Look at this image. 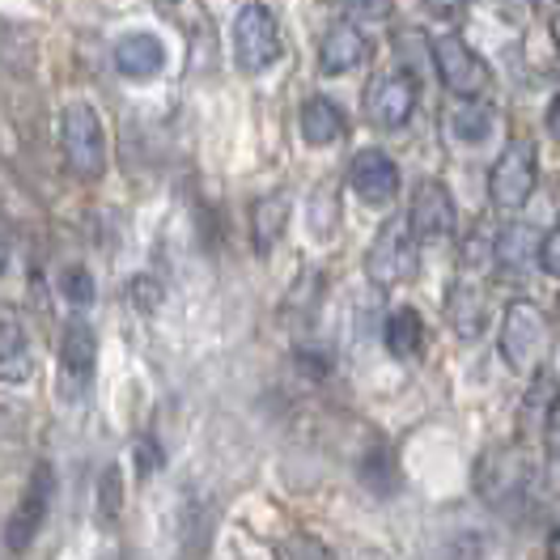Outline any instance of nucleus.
Returning a JSON list of instances; mask_svg holds the SVG:
<instances>
[{"mask_svg":"<svg viewBox=\"0 0 560 560\" xmlns=\"http://www.w3.org/2000/svg\"><path fill=\"white\" fill-rule=\"evenodd\" d=\"M485 557H489V535L485 530H458V535H451L438 548L433 560H485Z\"/></svg>","mask_w":560,"mask_h":560,"instance_id":"obj_25","label":"nucleus"},{"mask_svg":"<svg viewBox=\"0 0 560 560\" xmlns=\"http://www.w3.org/2000/svg\"><path fill=\"white\" fill-rule=\"evenodd\" d=\"M539 268H544L548 277L560 280V221L544 234V243H539Z\"/></svg>","mask_w":560,"mask_h":560,"instance_id":"obj_30","label":"nucleus"},{"mask_svg":"<svg viewBox=\"0 0 560 560\" xmlns=\"http://www.w3.org/2000/svg\"><path fill=\"white\" fill-rule=\"evenodd\" d=\"M408 225L417 234V243H433V238H451L458 225L455 196L446 183L438 178H424L417 191H412V209H408Z\"/></svg>","mask_w":560,"mask_h":560,"instance_id":"obj_10","label":"nucleus"},{"mask_svg":"<svg viewBox=\"0 0 560 560\" xmlns=\"http://www.w3.org/2000/svg\"><path fill=\"white\" fill-rule=\"evenodd\" d=\"M417 264H420L417 234H412L408 217H390L383 230H378L370 255H365V277L374 280L378 289H395V284L417 277Z\"/></svg>","mask_w":560,"mask_h":560,"instance_id":"obj_6","label":"nucleus"},{"mask_svg":"<svg viewBox=\"0 0 560 560\" xmlns=\"http://www.w3.org/2000/svg\"><path fill=\"white\" fill-rule=\"evenodd\" d=\"M446 318H451V327H455L463 340H476L480 331H485V323H489V298H485V284L471 277H463L451 284V293H446Z\"/></svg>","mask_w":560,"mask_h":560,"instance_id":"obj_14","label":"nucleus"},{"mask_svg":"<svg viewBox=\"0 0 560 560\" xmlns=\"http://www.w3.org/2000/svg\"><path fill=\"white\" fill-rule=\"evenodd\" d=\"M284 225H289V200H284L280 191L277 196L255 200V209H250V238H255V250H259V255H268V250L280 243Z\"/></svg>","mask_w":560,"mask_h":560,"instance_id":"obj_23","label":"nucleus"},{"mask_svg":"<svg viewBox=\"0 0 560 560\" xmlns=\"http://www.w3.org/2000/svg\"><path fill=\"white\" fill-rule=\"evenodd\" d=\"M548 458L560 467V424H552V429H548Z\"/></svg>","mask_w":560,"mask_h":560,"instance_id":"obj_34","label":"nucleus"},{"mask_svg":"<svg viewBox=\"0 0 560 560\" xmlns=\"http://www.w3.org/2000/svg\"><path fill=\"white\" fill-rule=\"evenodd\" d=\"M552 43H557V56H560V13L552 18Z\"/></svg>","mask_w":560,"mask_h":560,"instance_id":"obj_36","label":"nucleus"},{"mask_svg":"<svg viewBox=\"0 0 560 560\" xmlns=\"http://www.w3.org/2000/svg\"><path fill=\"white\" fill-rule=\"evenodd\" d=\"M298 132H302V140H306V144L323 149V144L345 140V132H349V119H345V110L331 103V98L315 94V98H306V103H302V110H298Z\"/></svg>","mask_w":560,"mask_h":560,"instance_id":"obj_15","label":"nucleus"},{"mask_svg":"<svg viewBox=\"0 0 560 560\" xmlns=\"http://www.w3.org/2000/svg\"><path fill=\"white\" fill-rule=\"evenodd\" d=\"M544 4H557V0H544Z\"/></svg>","mask_w":560,"mask_h":560,"instance_id":"obj_38","label":"nucleus"},{"mask_svg":"<svg viewBox=\"0 0 560 560\" xmlns=\"http://www.w3.org/2000/svg\"><path fill=\"white\" fill-rule=\"evenodd\" d=\"M60 149H65V162L77 178H103L106 171V128L103 115L94 106L72 103L60 115Z\"/></svg>","mask_w":560,"mask_h":560,"instance_id":"obj_3","label":"nucleus"},{"mask_svg":"<svg viewBox=\"0 0 560 560\" xmlns=\"http://www.w3.org/2000/svg\"><path fill=\"white\" fill-rule=\"evenodd\" d=\"M560 404V378L552 370H539L535 374V383L526 390L523 399V412H518V424H523L526 438H535V433H548L552 429V412H557Z\"/></svg>","mask_w":560,"mask_h":560,"instance_id":"obj_18","label":"nucleus"},{"mask_svg":"<svg viewBox=\"0 0 560 560\" xmlns=\"http://www.w3.org/2000/svg\"><path fill=\"white\" fill-rule=\"evenodd\" d=\"M544 124H548V132L560 140V94L552 98V103H548V115H544Z\"/></svg>","mask_w":560,"mask_h":560,"instance_id":"obj_33","label":"nucleus"},{"mask_svg":"<svg viewBox=\"0 0 560 560\" xmlns=\"http://www.w3.org/2000/svg\"><path fill=\"white\" fill-rule=\"evenodd\" d=\"M370 51H374V43L365 38V31H357L352 22H336V26H327V35L318 43V72L340 77V72L361 69L370 60Z\"/></svg>","mask_w":560,"mask_h":560,"instance_id":"obj_12","label":"nucleus"},{"mask_svg":"<svg viewBox=\"0 0 560 560\" xmlns=\"http://www.w3.org/2000/svg\"><path fill=\"white\" fill-rule=\"evenodd\" d=\"M429 4V13H438V18H455L467 9V0H424Z\"/></svg>","mask_w":560,"mask_h":560,"instance_id":"obj_32","label":"nucleus"},{"mask_svg":"<svg viewBox=\"0 0 560 560\" xmlns=\"http://www.w3.org/2000/svg\"><path fill=\"white\" fill-rule=\"evenodd\" d=\"M349 187L357 191L361 205L370 209H386L399 196V166L383 149H361L349 166Z\"/></svg>","mask_w":560,"mask_h":560,"instance_id":"obj_11","label":"nucleus"},{"mask_svg":"<svg viewBox=\"0 0 560 560\" xmlns=\"http://www.w3.org/2000/svg\"><path fill=\"white\" fill-rule=\"evenodd\" d=\"M446 132L458 144H485L497 132V110L485 98H463V103L446 115Z\"/></svg>","mask_w":560,"mask_h":560,"instance_id":"obj_20","label":"nucleus"},{"mask_svg":"<svg viewBox=\"0 0 560 560\" xmlns=\"http://www.w3.org/2000/svg\"><path fill=\"white\" fill-rule=\"evenodd\" d=\"M277 560H336V552L318 544L315 535H289L277 548Z\"/></svg>","mask_w":560,"mask_h":560,"instance_id":"obj_27","label":"nucleus"},{"mask_svg":"<svg viewBox=\"0 0 560 560\" xmlns=\"http://www.w3.org/2000/svg\"><path fill=\"white\" fill-rule=\"evenodd\" d=\"M539 234L526 225V221H514V225H501L497 230V268L510 272V277H523L539 264Z\"/></svg>","mask_w":560,"mask_h":560,"instance_id":"obj_16","label":"nucleus"},{"mask_svg":"<svg viewBox=\"0 0 560 560\" xmlns=\"http://www.w3.org/2000/svg\"><path fill=\"white\" fill-rule=\"evenodd\" d=\"M535 183H539V153L530 140H510L489 171V200L492 209L501 212H518L535 196Z\"/></svg>","mask_w":560,"mask_h":560,"instance_id":"obj_4","label":"nucleus"},{"mask_svg":"<svg viewBox=\"0 0 560 560\" xmlns=\"http://www.w3.org/2000/svg\"><path fill=\"white\" fill-rule=\"evenodd\" d=\"M51 497H56V471L47 463H38L35 471H31V480H26V492H22L18 510H13V518L4 526V548L13 557H22L35 544V535L43 530V518L51 510Z\"/></svg>","mask_w":560,"mask_h":560,"instance_id":"obj_8","label":"nucleus"},{"mask_svg":"<svg viewBox=\"0 0 560 560\" xmlns=\"http://www.w3.org/2000/svg\"><path fill=\"white\" fill-rule=\"evenodd\" d=\"M60 365H65V374L77 378V383H85V378L94 374V365H98V336H94V327L81 315L65 323V336H60Z\"/></svg>","mask_w":560,"mask_h":560,"instance_id":"obj_17","label":"nucleus"},{"mask_svg":"<svg viewBox=\"0 0 560 560\" xmlns=\"http://www.w3.org/2000/svg\"><path fill=\"white\" fill-rule=\"evenodd\" d=\"M115 72L128 81H153L158 72L166 69V43L149 31H132L115 43Z\"/></svg>","mask_w":560,"mask_h":560,"instance_id":"obj_13","label":"nucleus"},{"mask_svg":"<svg viewBox=\"0 0 560 560\" xmlns=\"http://www.w3.org/2000/svg\"><path fill=\"white\" fill-rule=\"evenodd\" d=\"M340 9L357 22H386L395 13V0H340Z\"/></svg>","mask_w":560,"mask_h":560,"instance_id":"obj_29","label":"nucleus"},{"mask_svg":"<svg viewBox=\"0 0 560 560\" xmlns=\"http://www.w3.org/2000/svg\"><path fill=\"white\" fill-rule=\"evenodd\" d=\"M162 463H166V455H162V451L153 446V438H140V442H137V467H140V480H149V476H153V471H158Z\"/></svg>","mask_w":560,"mask_h":560,"instance_id":"obj_31","label":"nucleus"},{"mask_svg":"<svg viewBox=\"0 0 560 560\" xmlns=\"http://www.w3.org/2000/svg\"><path fill=\"white\" fill-rule=\"evenodd\" d=\"M280 60V26L268 4H243L234 18V65L246 77H259Z\"/></svg>","mask_w":560,"mask_h":560,"instance_id":"obj_5","label":"nucleus"},{"mask_svg":"<svg viewBox=\"0 0 560 560\" xmlns=\"http://www.w3.org/2000/svg\"><path fill=\"white\" fill-rule=\"evenodd\" d=\"M361 485L374 492V497H395L399 485H404V471H399V458L386 442H374L365 455H361V467H357Z\"/></svg>","mask_w":560,"mask_h":560,"instance_id":"obj_21","label":"nucleus"},{"mask_svg":"<svg viewBox=\"0 0 560 560\" xmlns=\"http://www.w3.org/2000/svg\"><path fill=\"white\" fill-rule=\"evenodd\" d=\"M535 480V463L523 446H492L489 455L476 463V492L492 510H510L518 505Z\"/></svg>","mask_w":560,"mask_h":560,"instance_id":"obj_2","label":"nucleus"},{"mask_svg":"<svg viewBox=\"0 0 560 560\" xmlns=\"http://www.w3.org/2000/svg\"><path fill=\"white\" fill-rule=\"evenodd\" d=\"M158 4H175V0H158Z\"/></svg>","mask_w":560,"mask_h":560,"instance_id":"obj_37","label":"nucleus"},{"mask_svg":"<svg viewBox=\"0 0 560 560\" xmlns=\"http://www.w3.org/2000/svg\"><path fill=\"white\" fill-rule=\"evenodd\" d=\"M489 264H497V234H489L485 225H476V234L463 243V268L467 272H480Z\"/></svg>","mask_w":560,"mask_h":560,"instance_id":"obj_26","label":"nucleus"},{"mask_svg":"<svg viewBox=\"0 0 560 560\" xmlns=\"http://www.w3.org/2000/svg\"><path fill=\"white\" fill-rule=\"evenodd\" d=\"M65 302H72L77 311H85L94 302V280H90L85 268H69L65 272Z\"/></svg>","mask_w":560,"mask_h":560,"instance_id":"obj_28","label":"nucleus"},{"mask_svg":"<svg viewBox=\"0 0 560 560\" xmlns=\"http://www.w3.org/2000/svg\"><path fill=\"white\" fill-rule=\"evenodd\" d=\"M383 345H386V352H390L395 361L417 357L420 345H424V318H420L412 306L390 311V315H386V323H383Z\"/></svg>","mask_w":560,"mask_h":560,"instance_id":"obj_22","label":"nucleus"},{"mask_svg":"<svg viewBox=\"0 0 560 560\" xmlns=\"http://www.w3.org/2000/svg\"><path fill=\"white\" fill-rule=\"evenodd\" d=\"M417 98H420L417 77H412V72H390V77H378V81L370 85V94H365V115H370L374 128L399 132V128L412 119Z\"/></svg>","mask_w":560,"mask_h":560,"instance_id":"obj_9","label":"nucleus"},{"mask_svg":"<svg viewBox=\"0 0 560 560\" xmlns=\"http://www.w3.org/2000/svg\"><path fill=\"white\" fill-rule=\"evenodd\" d=\"M429 65H433L438 81H442L455 98H480L492 81L489 65H485L455 31H446V35H438L429 43Z\"/></svg>","mask_w":560,"mask_h":560,"instance_id":"obj_7","label":"nucleus"},{"mask_svg":"<svg viewBox=\"0 0 560 560\" xmlns=\"http://www.w3.org/2000/svg\"><path fill=\"white\" fill-rule=\"evenodd\" d=\"M98 505H94V518H98V526H110L119 523V514H124V471L110 463V467H103V476H98V497H94Z\"/></svg>","mask_w":560,"mask_h":560,"instance_id":"obj_24","label":"nucleus"},{"mask_svg":"<svg viewBox=\"0 0 560 560\" xmlns=\"http://www.w3.org/2000/svg\"><path fill=\"white\" fill-rule=\"evenodd\" d=\"M548 557L560 560V526H557V530H552V539H548Z\"/></svg>","mask_w":560,"mask_h":560,"instance_id":"obj_35","label":"nucleus"},{"mask_svg":"<svg viewBox=\"0 0 560 560\" xmlns=\"http://www.w3.org/2000/svg\"><path fill=\"white\" fill-rule=\"evenodd\" d=\"M31 374H35V357H31L22 323L0 315V383H26Z\"/></svg>","mask_w":560,"mask_h":560,"instance_id":"obj_19","label":"nucleus"},{"mask_svg":"<svg viewBox=\"0 0 560 560\" xmlns=\"http://www.w3.org/2000/svg\"><path fill=\"white\" fill-rule=\"evenodd\" d=\"M497 345H501V361L514 374H539L544 357H548V345H552V323H548V315L535 302L518 298V302L505 306Z\"/></svg>","mask_w":560,"mask_h":560,"instance_id":"obj_1","label":"nucleus"}]
</instances>
